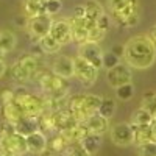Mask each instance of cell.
Listing matches in <instances>:
<instances>
[{"label": "cell", "mask_w": 156, "mask_h": 156, "mask_svg": "<svg viewBox=\"0 0 156 156\" xmlns=\"http://www.w3.org/2000/svg\"><path fill=\"white\" fill-rule=\"evenodd\" d=\"M80 145L89 153V154H95L101 145V134H95V133H89L86 134L81 140H80Z\"/></svg>", "instance_id": "e0dca14e"}, {"label": "cell", "mask_w": 156, "mask_h": 156, "mask_svg": "<svg viewBox=\"0 0 156 156\" xmlns=\"http://www.w3.org/2000/svg\"><path fill=\"white\" fill-rule=\"evenodd\" d=\"M51 72L62 80H69L73 76V58L67 55H59L51 62Z\"/></svg>", "instance_id": "30bf717a"}, {"label": "cell", "mask_w": 156, "mask_h": 156, "mask_svg": "<svg viewBox=\"0 0 156 156\" xmlns=\"http://www.w3.org/2000/svg\"><path fill=\"white\" fill-rule=\"evenodd\" d=\"M27 139V148L30 153H34V154H41L45 148H47V134H44L42 131H36V133H31L30 136L25 137Z\"/></svg>", "instance_id": "4fadbf2b"}, {"label": "cell", "mask_w": 156, "mask_h": 156, "mask_svg": "<svg viewBox=\"0 0 156 156\" xmlns=\"http://www.w3.org/2000/svg\"><path fill=\"white\" fill-rule=\"evenodd\" d=\"M0 151H9L22 156L28 153L27 139L19 133H12L11 136H0Z\"/></svg>", "instance_id": "8992f818"}, {"label": "cell", "mask_w": 156, "mask_h": 156, "mask_svg": "<svg viewBox=\"0 0 156 156\" xmlns=\"http://www.w3.org/2000/svg\"><path fill=\"white\" fill-rule=\"evenodd\" d=\"M37 44L41 45L42 51H44V55H55V53H59V50H61V44L58 41H55L53 37H51L50 34H45L44 37H41L37 41Z\"/></svg>", "instance_id": "d6986e66"}, {"label": "cell", "mask_w": 156, "mask_h": 156, "mask_svg": "<svg viewBox=\"0 0 156 156\" xmlns=\"http://www.w3.org/2000/svg\"><path fill=\"white\" fill-rule=\"evenodd\" d=\"M9 75H11V78H12V80H14L17 84H25V83L31 81V78H30V75L27 73V70H25L17 61H14V62H12V66L9 67Z\"/></svg>", "instance_id": "7402d4cb"}, {"label": "cell", "mask_w": 156, "mask_h": 156, "mask_svg": "<svg viewBox=\"0 0 156 156\" xmlns=\"http://www.w3.org/2000/svg\"><path fill=\"white\" fill-rule=\"evenodd\" d=\"M101 117H105V119H111L115 112V101L114 98H109V97H103L101 98V103H100V108L97 111Z\"/></svg>", "instance_id": "d4e9b609"}, {"label": "cell", "mask_w": 156, "mask_h": 156, "mask_svg": "<svg viewBox=\"0 0 156 156\" xmlns=\"http://www.w3.org/2000/svg\"><path fill=\"white\" fill-rule=\"evenodd\" d=\"M41 156H55V153L51 151V150H48V148H45V150L41 153Z\"/></svg>", "instance_id": "f6af8a7d"}, {"label": "cell", "mask_w": 156, "mask_h": 156, "mask_svg": "<svg viewBox=\"0 0 156 156\" xmlns=\"http://www.w3.org/2000/svg\"><path fill=\"white\" fill-rule=\"evenodd\" d=\"M139 22H140V11H139V12H134L133 16H129V17L125 20V23H123L122 28H133V27H136Z\"/></svg>", "instance_id": "74e56055"}, {"label": "cell", "mask_w": 156, "mask_h": 156, "mask_svg": "<svg viewBox=\"0 0 156 156\" xmlns=\"http://www.w3.org/2000/svg\"><path fill=\"white\" fill-rule=\"evenodd\" d=\"M23 14L28 19L31 17H37L44 12V0H25L23 3Z\"/></svg>", "instance_id": "ac0fdd59"}, {"label": "cell", "mask_w": 156, "mask_h": 156, "mask_svg": "<svg viewBox=\"0 0 156 156\" xmlns=\"http://www.w3.org/2000/svg\"><path fill=\"white\" fill-rule=\"evenodd\" d=\"M147 37H148L150 41H151V42L156 45V23H154L153 27L148 30V33H147Z\"/></svg>", "instance_id": "b9f144b4"}, {"label": "cell", "mask_w": 156, "mask_h": 156, "mask_svg": "<svg viewBox=\"0 0 156 156\" xmlns=\"http://www.w3.org/2000/svg\"><path fill=\"white\" fill-rule=\"evenodd\" d=\"M6 62H5V59H0V78H2L5 73H6Z\"/></svg>", "instance_id": "ee69618b"}, {"label": "cell", "mask_w": 156, "mask_h": 156, "mask_svg": "<svg viewBox=\"0 0 156 156\" xmlns=\"http://www.w3.org/2000/svg\"><path fill=\"white\" fill-rule=\"evenodd\" d=\"M12 133H16L14 123L6 122V120H3L2 123H0V136H11Z\"/></svg>", "instance_id": "8d00e7d4"}, {"label": "cell", "mask_w": 156, "mask_h": 156, "mask_svg": "<svg viewBox=\"0 0 156 156\" xmlns=\"http://www.w3.org/2000/svg\"><path fill=\"white\" fill-rule=\"evenodd\" d=\"M144 109H147L153 117L156 115V94L153 92V90H148V92H145L144 98H142V105H140Z\"/></svg>", "instance_id": "f1b7e54d"}, {"label": "cell", "mask_w": 156, "mask_h": 156, "mask_svg": "<svg viewBox=\"0 0 156 156\" xmlns=\"http://www.w3.org/2000/svg\"><path fill=\"white\" fill-rule=\"evenodd\" d=\"M55 156H67V153H55Z\"/></svg>", "instance_id": "7dc6e473"}, {"label": "cell", "mask_w": 156, "mask_h": 156, "mask_svg": "<svg viewBox=\"0 0 156 156\" xmlns=\"http://www.w3.org/2000/svg\"><path fill=\"white\" fill-rule=\"evenodd\" d=\"M101 98H103V97H100V95H97V94H84V95H83V106H84V109H86L89 114L97 112L98 108H100Z\"/></svg>", "instance_id": "cb8c5ba5"}, {"label": "cell", "mask_w": 156, "mask_h": 156, "mask_svg": "<svg viewBox=\"0 0 156 156\" xmlns=\"http://www.w3.org/2000/svg\"><path fill=\"white\" fill-rule=\"evenodd\" d=\"M105 31H101L100 28L94 27V28H90L87 30V42H94V44H98L101 42L103 39H105Z\"/></svg>", "instance_id": "d6a6232c"}, {"label": "cell", "mask_w": 156, "mask_h": 156, "mask_svg": "<svg viewBox=\"0 0 156 156\" xmlns=\"http://www.w3.org/2000/svg\"><path fill=\"white\" fill-rule=\"evenodd\" d=\"M84 125L87 126L89 133H95V134H101V136L109 129V120L105 119V117H101L98 112L90 114L86 119Z\"/></svg>", "instance_id": "7c38bea8"}, {"label": "cell", "mask_w": 156, "mask_h": 156, "mask_svg": "<svg viewBox=\"0 0 156 156\" xmlns=\"http://www.w3.org/2000/svg\"><path fill=\"white\" fill-rule=\"evenodd\" d=\"M0 108H2V103H0Z\"/></svg>", "instance_id": "681fc988"}, {"label": "cell", "mask_w": 156, "mask_h": 156, "mask_svg": "<svg viewBox=\"0 0 156 156\" xmlns=\"http://www.w3.org/2000/svg\"><path fill=\"white\" fill-rule=\"evenodd\" d=\"M150 133H151V140L156 142V119L153 117V120L150 123Z\"/></svg>", "instance_id": "7bdbcfd3"}, {"label": "cell", "mask_w": 156, "mask_h": 156, "mask_svg": "<svg viewBox=\"0 0 156 156\" xmlns=\"http://www.w3.org/2000/svg\"><path fill=\"white\" fill-rule=\"evenodd\" d=\"M151 120H153V115L147 109H144L142 106L131 117V123H134V125H150Z\"/></svg>", "instance_id": "484cf974"}, {"label": "cell", "mask_w": 156, "mask_h": 156, "mask_svg": "<svg viewBox=\"0 0 156 156\" xmlns=\"http://www.w3.org/2000/svg\"><path fill=\"white\" fill-rule=\"evenodd\" d=\"M2 112H3V120L11 122V123H16L19 119L25 117L16 100L11 101V103H8V105H3V106H2Z\"/></svg>", "instance_id": "2e32d148"}, {"label": "cell", "mask_w": 156, "mask_h": 156, "mask_svg": "<svg viewBox=\"0 0 156 156\" xmlns=\"http://www.w3.org/2000/svg\"><path fill=\"white\" fill-rule=\"evenodd\" d=\"M115 97L122 100V101H128L134 97V86L133 83H126V84H122L119 87H115Z\"/></svg>", "instance_id": "4316f807"}, {"label": "cell", "mask_w": 156, "mask_h": 156, "mask_svg": "<svg viewBox=\"0 0 156 156\" xmlns=\"http://www.w3.org/2000/svg\"><path fill=\"white\" fill-rule=\"evenodd\" d=\"M84 8H86V19L94 20V22L105 12V8H103V5L98 0H87L84 3Z\"/></svg>", "instance_id": "603a6c76"}, {"label": "cell", "mask_w": 156, "mask_h": 156, "mask_svg": "<svg viewBox=\"0 0 156 156\" xmlns=\"http://www.w3.org/2000/svg\"><path fill=\"white\" fill-rule=\"evenodd\" d=\"M133 80V72H131V67L126 66L125 62H119L115 67L106 70V81L111 87H119L122 84H126V83H131Z\"/></svg>", "instance_id": "5b68a950"}, {"label": "cell", "mask_w": 156, "mask_h": 156, "mask_svg": "<svg viewBox=\"0 0 156 156\" xmlns=\"http://www.w3.org/2000/svg\"><path fill=\"white\" fill-rule=\"evenodd\" d=\"M70 25H72V39L78 45L87 42V28L84 27V19H76L70 17Z\"/></svg>", "instance_id": "5bb4252c"}, {"label": "cell", "mask_w": 156, "mask_h": 156, "mask_svg": "<svg viewBox=\"0 0 156 156\" xmlns=\"http://www.w3.org/2000/svg\"><path fill=\"white\" fill-rule=\"evenodd\" d=\"M16 133L22 134V136H30L31 133L39 131V125H37V119H33V117H22L14 123Z\"/></svg>", "instance_id": "9a60e30c"}, {"label": "cell", "mask_w": 156, "mask_h": 156, "mask_svg": "<svg viewBox=\"0 0 156 156\" xmlns=\"http://www.w3.org/2000/svg\"><path fill=\"white\" fill-rule=\"evenodd\" d=\"M111 53H114L117 58H123V53H125V45H120V44H115V45H112L111 47Z\"/></svg>", "instance_id": "60d3db41"}, {"label": "cell", "mask_w": 156, "mask_h": 156, "mask_svg": "<svg viewBox=\"0 0 156 156\" xmlns=\"http://www.w3.org/2000/svg\"><path fill=\"white\" fill-rule=\"evenodd\" d=\"M123 59L131 69H148L156 61V45L147 37V34H137L125 44Z\"/></svg>", "instance_id": "6da1fadb"}, {"label": "cell", "mask_w": 156, "mask_h": 156, "mask_svg": "<svg viewBox=\"0 0 156 156\" xmlns=\"http://www.w3.org/2000/svg\"><path fill=\"white\" fill-rule=\"evenodd\" d=\"M137 147V154L139 156H156V142L148 140L144 144H139Z\"/></svg>", "instance_id": "4dcf8cb0"}, {"label": "cell", "mask_w": 156, "mask_h": 156, "mask_svg": "<svg viewBox=\"0 0 156 156\" xmlns=\"http://www.w3.org/2000/svg\"><path fill=\"white\" fill-rule=\"evenodd\" d=\"M70 147V144L67 142V139L64 137L61 133H56L47 142V148L51 150L53 153H66V150Z\"/></svg>", "instance_id": "ffe728a7"}, {"label": "cell", "mask_w": 156, "mask_h": 156, "mask_svg": "<svg viewBox=\"0 0 156 156\" xmlns=\"http://www.w3.org/2000/svg\"><path fill=\"white\" fill-rule=\"evenodd\" d=\"M72 17H76V19H84L86 17V8H84V3L83 5H76L73 8V14Z\"/></svg>", "instance_id": "ab89813d"}, {"label": "cell", "mask_w": 156, "mask_h": 156, "mask_svg": "<svg viewBox=\"0 0 156 156\" xmlns=\"http://www.w3.org/2000/svg\"><path fill=\"white\" fill-rule=\"evenodd\" d=\"M67 156H92V154H89L80 144H73L67 148Z\"/></svg>", "instance_id": "e575fe53"}, {"label": "cell", "mask_w": 156, "mask_h": 156, "mask_svg": "<svg viewBox=\"0 0 156 156\" xmlns=\"http://www.w3.org/2000/svg\"><path fill=\"white\" fill-rule=\"evenodd\" d=\"M78 56H81L83 59H86L87 62H90L94 67H97L98 70L103 69V50L98 44L94 42H84L81 45H78Z\"/></svg>", "instance_id": "9c48e42d"}, {"label": "cell", "mask_w": 156, "mask_h": 156, "mask_svg": "<svg viewBox=\"0 0 156 156\" xmlns=\"http://www.w3.org/2000/svg\"><path fill=\"white\" fill-rule=\"evenodd\" d=\"M111 20H112V19H111V16H109V14H106V12H103V14L95 20V27H97V28H100L101 31H105V33H106V31L109 30V27H111Z\"/></svg>", "instance_id": "836d02e7"}, {"label": "cell", "mask_w": 156, "mask_h": 156, "mask_svg": "<svg viewBox=\"0 0 156 156\" xmlns=\"http://www.w3.org/2000/svg\"><path fill=\"white\" fill-rule=\"evenodd\" d=\"M28 17L25 16V14H20V16H16L14 17V25L19 28H27V25H28Z\"/></svg>", "instance_id": "f35d334b"}, {"label": "cell", "mask_w": 156, "mask_h": 156, "mask_svg": "<svg viewBox=\"0 0 156 156\" xmlns=\"http://www.w3.org/2000/svg\"><path fill=\"white\" fill-rule=\"evenodd\" d=\"M3 56H5V53H3L2 50H0V59H3Z\"/></svg>", "instance_id": "c3c4849f"}, {"label": "cell", "mask_w": 156, "mask_h": 156, "mask_svg": "<svg viewBox=\"0 0 156 156\" xmlns=\"http://www.w3.org/2000/svg\"><path fill=\"white\" fill-rule=\"evenodd\" d=\"M73 76L78 78V81H80L83 86L89 87L92 86L97 78H98V69L94 67L90 62H87L86 59H83L81 56H75L73 58Z\"/></svg>", "instance_id": "7a4b0ae2"}, {"label": "cell", "mask_w": 156, "mask_h": 156, "mask_svg": "<svg viewBox=\"0 0 156 156\" xmlns=\"http://www.w3.org/2000/svg\"><path fill=\"white\" fill-rule=\"evenodd\" d=\"M129 3H139V0H108V9H109L111 17L115 16L117 12H120Z\"/></svg>", "instance_id": "83f0119b"}, {"label": "cell", "mask_w": 156, "mask_h": 156, "mask_svg": "<svg viewBox=\"0 0 156 156\" xmlns=\"http://www.w3.org/2000/svg\"><path fill=\"white\" fill-rule=\"evenodd\" d=\"M109 136H111V140L119 147H128V145H131L133 140H134L131 123H126V122L115 123L114 126H111L109 128Z\"/></svg>", "instance_id": "52a82bcc"}, {"label": "cell", "mask_w": 156, "mask_h": 156, "mask_svg": "<svg viewBox=\"0 0 156 156\" xmlns=\"http://www.w3.org/2000/svg\"><path fill=\"white\" fill-rule=\"evenodd\" d=\"M16 97H14V92H12V89H2V92H0V103L3 105H8V103L14 101Z\"/></svg>", "instance_id": "d590c367"}, {"label": "cell", "mask_w": 156, "mask_h": 156, "mask_svg": "<svg viewBox=\"0 0 156 156\" xmlns=\"http://www.w3.org/2000/svg\"><path fill=\"white\" fill-rule=\"evenodd\" d=\"M62 9V2L61 0H44V12L47 16L53 17L59 14Z\"/></svg>", "instance_id": "f546056e"}, {"label": "cell", "mask_w": 156, "mask_h": 156, "mask_svg": "<svg viewBox=\"0 0 156 156\" xmlns=\"http://www.w3.org/2000/svg\"><path fill=\"white\" fill-rule=\"evenodd\" d=\"M16 44H17V37L12 31H9V30L0 31V50H2L3 53H8V51L14 50Z\"/></svg>", "instance_id": "44dd1931"}, {"label": "cell", "mask_w": 156, "mask_h": 156, "mask_svg": "<svg viewBox=\"0 0 156 156\" xmlns=\"http://www.w3.org/2000/svg\"><path fill=\"white\" fill-rule=\"evenodd\" d=\"M0 156H19L16 153H9V151H0Z\"/></svg>", "instance_id": "bcb514c9"}, {"label": "cell", "mask_w": 156, "mask_h": 156, "mask_svg": "<svg viewBox=\"0 0 156 156\" xmlns=\"http://www.w3.org/2000/svg\"><path fill=\"white\" fill-rule=\"evenodd\" d=\"M51 37L58 41L61 45H67L70 44L72 39V25L70 20L67 17H61V19H53L51 20V27H50V33Z\"/></svg>", "instance_id": "277c9868"}, {"label": "cell", "mask_w": 156, "mask_h": 156, "mask_svg": "<svg viewBox=\"0 0 156 156\" xmlns=\"http://www.w3.org/2000/svg\"><path fill=\"white\" fill-rule=\"evenodd\" d=\"M119 62H120V58H117L114 53H111V51H103V59H101L103 69L109 70V69L115 67Z\"/></svg>", "instance_id": "1f68e13d"}, {"label": "cell", "mask_w": 156, "mask_h": 156, "mask_svg": "<svg viewBox=\"0 0 156 156\" xmlns=\"http://www.w3.org/2000/svg\"><path fill=\"white\" fill-rule=\"evenodd\" d=\"M17 105L20 106L22 112L25 117H33V119H37L39 115H42L45 112V108H44V98L39 97V95H34V94H27L20 98H16Z\"/></svg>", "instance_id": "3957f363"}, {"label": "cell", "mask_w": 156, "mask_h": 156, "mask_svg": "<svg viewBox=\"0 0 156 156\" xmlns=\"http://www.w3.org/2000/svg\"><path fill=\"white\" fill-rule=\"evenodd\" d=\"M51 20H53V19H51L50 16H47V14H41V16H37V17H31L28 20L27 30H28V34L33 39V42L39 41L41 37H44L45 34L50 33Z\"/></svg>", "instance_id": "ba28073f"}, {"label": "cell", "mask_w": 156, "mask_h": 156, "mask_svg": "<svg viewBox=\"0 0 156 156\" xmlns=\"http://www.w3.org/2000/svg\"><path fill=\"white\" fill-rule=\"evenodd\" d=\"M17 62L20 64V66L27 70V73L30 75L31 81L36 80V76L42 72V67H41V58H36L33 56L30 51L28 53H22L17 59Z\"/></svg>", "instance_id": "8fae6325"}]
</instances>
